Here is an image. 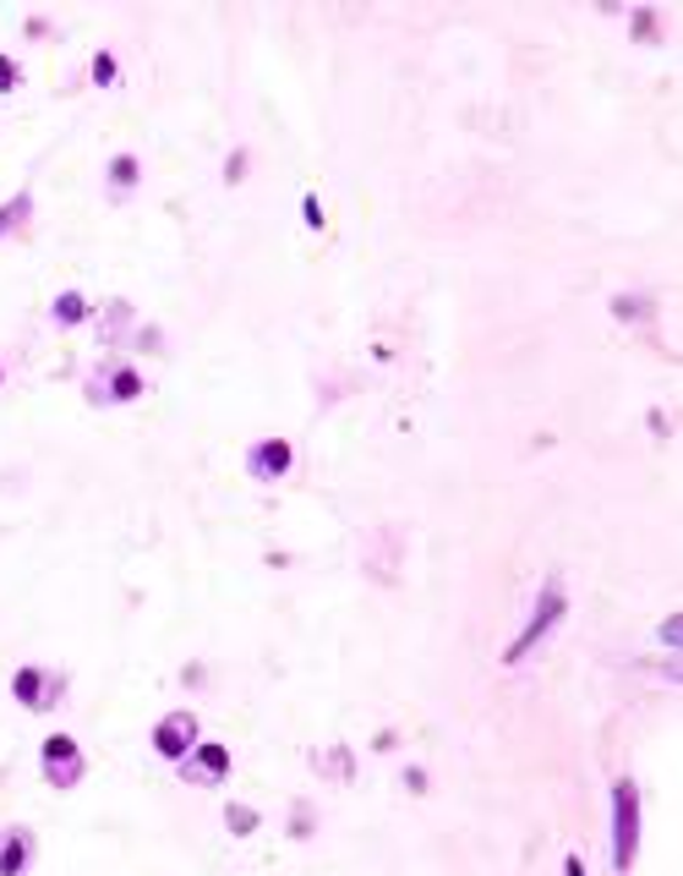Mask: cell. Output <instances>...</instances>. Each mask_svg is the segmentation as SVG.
<instances>
[{
	"instance_id": "obj_6",
	"label": "cell",
	"mask_w": 683,
	"mask_h": 876,
	"mask_svg": "<svg viewBox=\"0 0 683 876\" xmlns=\"http://www.w3.org/2000/svg\"><path fill=\"white\" fill-rule=\"evenodd\" d=\"M230 772H236V756H230L225 740H197L187 756L176 761V778H181L187 789H225Z\"/></svg>"
},
{
	"instance_id": "obj_2",
	"label": "cell",
	"mask_w": 683,
	"mask_h": 876,
	"mask_svg": "<svg viewBox=\"0 0 683 876\" xmlns=\"http://www.w3.org/2000/svg\"><path fill=\"white\" fill-rule=\"evenodd\" d=\"M613 838H607V855H613V876H628L640 860V838H645V806H640V784L623 772L613 778Z\"/></svg>"
},
{
	"instance_id": "obj_12",
	"label": "cell",
	"mask_w": 683,
	"mask_h": 876,
	"mask_svg": "<svg viewBox=\"0 0 683 876\" xmlns=\"http://www.w3.org/2000/svg\"><path fill=\"white\" fill-rule=\"evenodd\" d=\"M50 324H56V329H82V324H93V302H88L82 291H56Z\"/></svg>"
},
{
	"instance_id": "obj_9",
	"label": "cell",
	"mask_w": 683,
	"mask_h": 876,
	"mask_svg": "<svg viewBox=\"0 0 683 876\" xmlns=\"http://www.w3.org/2000/svg\"><path fill=\"white\" fill-rule=\"evenodd\" d=\"M33 860H39V838H33V827H28V821L0 827V876H28L33 872Z\"/></svg>"
},
{
	"instance_id": "obj_7",
	"label": "cell",
	"mask_w": 683,
	"mask_h": 876,
	"mask_svg": "<svg viewBox=\"0 0 683 876\" xmlns=\"http://www.w3.org/2000/svg\"><path fill=\"white\" fill-rule=\"evenodd\" d=\"M197 740H202V724H197V712H191V707H170V712H165V718H154V729H148L154 756H165L170 767H176V761H181Z\"/></svg>"
},
{
	"instance_id": "obj_15",
	"label": "cell",
	"mask_w": 683,
	"mask_h": 876,
	"mask_svg": "<svg viewBox=\"0 0 683 876\" xmlns=\"http://www.w3.org/2000/svg\"><path fill=\"white\" fill-rule=\"evenodd\" d=\"M311 767H317V772H328V778H339V784H345V778H350V745H334V750H328V756H317V750H311Z\"/></svg>"
},
{
	"instance_id": "obj_10",
	"label": "cell",
	"mask_w": 683,
	"mask_h": 876,
	"mask_svg": "<svg viewBox=\"0 0 683 876\" xmlns=\"http://www.w3.org/2000/svg\"><path fill=\"white\" fill-rule=\"evenodd\" d=\"M137 187H142V154H131V148L110 154V159H105V198L126 203Z\"/></svg>"
},
{
	"instance_id": "obj_5",
	"label": "cell",
	"mask_w": 683,
	"mask_h": 876,
	"mask_svg": "<svg viewBox=\"0 0 683 876\" xmlns=\"http://www.w3.org/2000/svg\"><path fill=\"white\" fill-rule=\"evenodd\" d=\"M39 778H44L56 795L82 789V778H88V756H82V745L71 740V735H44V740H39Z\"/></svg>"
},
{
	"instance_id": "obj_11",
	"label": "cell",
	"mask_w": 683,
	"mask_h": 876,
	"mask_svg": "<svg viewBox=\"0 0 683 876\" xmlns=\"http://www.w3.org/2000/svg\"><path fill=\"white\" fill-rule=\"evenodd\" d=\"M33 214H39V198H33L28 187H22V193H11V198L0 203V242H6V236H28Z\"/></svg>"
},
{
	"instance_id": "obj_25",
	"label": "cell",
	"mask_w": 683,
	"mask_h": 876,
	"mask_svg": "<svg viewBox=\"0 0 683 876\" xmlns=\"http://www.w3.org/2000/svg\"><path fill=\"white\" fill-rule=\"evenodd\" d=\"M563 876H585V860H580V855H574V849H568V855H563Z\"/></svg>"
},
{
	"instance_id": "obj_1",
	"label": "cell",
	"mask_w": 683,
	"mask_h": 876,
	"mask_svg": "<svg viewBox=\"0 0 683 876\" xmlns=\"http://www.w3.org/2000/svg\"><path fill=\"white\" fill-rule=\"evenodd\" d=\"M563 613H568V587H563V575L553 570L547 581H542V592H536V603H531V613H525V624H519V636L503 647V669H519L553 630L563 624Z\"/></svg>"
},
{
	"instance_id": "obj_18",
	"label": "cell",
	"mask_w": 683,
	"mask_h": 876,
	"mask_svg": "<svg viewBox=\"0 0 683 876\" xmlns=\"http://www.w3.org/2000/svg\"><path fill=\"white\" fill-rule=\"evenodd\" d=\"M613 318H628V324H640V318H651V296H613Z\"/></svg>"
},
{
	"instance_id": "obj_22",
	"label": "cell",
	"mask_w": 683,
	"mask_h": 876,
	"mask_svg": "<svg viewBox=\"0 0 683 876\" xmlns=\"http://www.w3.org/2000/svg\"><path fill=\"white\" fill-rule=\"evenodd\" d=\"M247 148H236V154H230V159H225V181H230V187H241V181H247Z\"/></svg>"
},
{
	"instance_id": "obj_24",
	"label": "cell",
	"mask_w": 683,
	"mask_h": 876,
	"mask_svg": "<svg viewBox=\"0 0 683 876\" xmlns=\"http://www.w3.org/2000/svg\"><path fill=\"white\" fill-rule=\"evenodd\" d=\"M405 784H410V795H427V767H405Z\"/></svg>"
},
{
	"instance_id": "obj_20",
	"label": "cell",
	"mask_w": 683,
	"mask_h": 876,
	"mask_svg": "<svg viewBox=\"0 0 683 876\" xmlns=\"http://www.w3.org/2000/svg\"><path fill=\"white\" fill-rule=\"evenodd\" d=\"M634 33H640V45H656L662 22H656V11H651V6H640V11H634Z\"/></svg>"
},
{
	"instance_id": "obj_26",
	"label": "cell",
	"mask_w": 683,
	"mask_h": 876,
	"mask_svg": "<svg viewBox=\"0 0 683 876\" xmlns=\"http://www.w3.org/2000/svg\"><path fill=\"white\" fill-rule=\"evenodd\" d=\"M0 384H6V362H0Z\"/></svg>"
},
{
	"instance_id": "obj_21",
	"label": "cell",
	"mask_w": 683,
	"mask_h": 876,
	"mask_svg": "<svg viewBox=\"0 0 683 876\" xmlns=\"http://www.w3.org/2000/svg\"><path fill=\"white\" fill-rule=\"evenodd\" d=\"M656 636H662V647H667V652H679V641H683V619H679V613H667V619L656 624Z\"/></svg>"
},
{
	"instance_id": "obj_3",
	"label": "cell",
	"mask_w": 683,
	"mask_h": 876,
	"mask_svg": "<svg viewBox=\"0 0 683 876\" xmlns=\"http://www.w3.org/2000/svg\"><path fill=\"white\" fill-rule=\"evenodd\" d=\"M154 384L142 378V367H131V362H121V356H99L93 367H88V378H82V401L88 405H131L142 401Z\"/></svg>"
},
{
	"instance_id": "obj_14",
	"label": "cell",
	"mask_w": 683,
	"mask_h": 876,
	"mask_svg": "<svg viewBox=\"0 0 683 876\" xmlns=\"http://www.w3.org/2000/svg\"><path fill=\"white\" fill-rule=\"evenodd\" d=\"M126 324H131V302H126V296H116V302L105 307V324H99V339H105V345H116V335H121Z\"/></svg>"
},
{
	"instance_id": "obj_8",
	"label": "cell",
	"mask_w": 683,
	"mask_h": 876,
	"mask_svg": "<svg viewBox=\"0 0 683 876\" xmlns=\"http://www.w3.org/2000/svg\"><path fill=\"white\" fill-rule=\"evenodd\" d=\"M290 466H296V444L290 439H251L247 455H241V472H247V482H285L290 476Z\"/></svg>"
},
{
	"instance_id": "obj_13",
	"label": "cell",
	"mask_w": 683,
	"mask_h": 876,
	"mask_svg": "<svg viewBox=\"0 0 683 876\" xmlns=\"http://www.w3.org/2000/svg\"><path fill=\"white\" fill-rule=\"evenodd\" d=\"M225 827H230V838H251V833L263 827V810L247 806V800H230V806H225Z\"/></svg>"
},
{
	"instance_id": "obj_17",
	"label": "cell",
	"mask_w": 683,
	"mask_h": 876,
	"mask_svg": "<svg viewBox=\"0 0 683 876\" xmlns=\"http://www.w3.org/2000/svg\"><path fill=\"white\" fill-rule=\"evenodd\" d=\"M311 833H317V806H311V800H296V806H290V838L307 844Z\"/></svg>"
},
{
	"instance_id": "obj_23",
	"label": "cell",
	"mask_w": 683,
	"mask_h": 876,
	"mask_svg": "<svg viewBox=\"0 0 683 876\" xmlns=\"http://www.w3.org/2000/svg\"><path fill=\"white\" fill-rule=\"evenodd\" d=\"M301 214H307V230H323L328 219H323V203H317V193H307L301 198Z\"/></svg>"
},
{
	"instance_id": "obj_19",
	"label": "cell",
	"mask_w": 683,
	"mask_h": 876,
	"mask_svg": "<svg viewBox=\"0 0 683 876\" xmlns=\"http://www.w3.org/2000/svg\"><path fill=\"white\" fill-rule=\"evenodd\" d=\"M22 82H28V71H22V61L0 50V93H17Z\"/></svg>"
},
{
	"instance_id": "obj_16",
	"label": "cell",
	"mask_w": 683,
	"mask_h": 876,
	"mask_svg": "<svg viewBox=\"0 0 683 876\" xmlns=\"http://www.w3.org/2000/svg\"><path fill=\"white\" fill-rule=\"evenodd\" d=\"M88 77H93L99 88H116V82H121V61H116V50H93V61H88Z\"/></svg>"
},
{
	"instance_id": "obj_4",
	"label": "cell",
	"mask_w": 683,
	"mask_h": 876,
	"mask_svg": "<svg viewBox=\"0 0 683 876\" xmlns=\"http://www.w3.org/2000/svg\"><path fill=\"white\" fill-rule=\"evenodd\" d=\"M66 690H71V675L56 669V663H22V669H11V701L22 712H56V707H66Z\"/></svg>"
}]
</instances>
